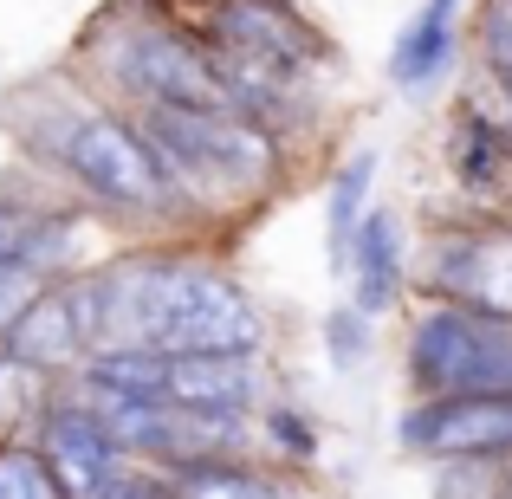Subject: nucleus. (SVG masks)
Segmentation results:
<instances>
[{"mask_svg": "<svg viewBox=\"0 0 512 499\" xmlns=\"http://www.w3.org/2000/svg\"><path fill=\"white\" fill-rule=\"evenodd\" d=\"M506 467L512 461H441L435 474V499H506Z\"/></svg>", "mask_w": 512, "mask_h": 499, "instance_id": "nucleus-21", "label": "nucleus"}, {"mask_svg": "<svg viewBox=\"0 0 512 499\" xmlns=\"http://www.w3.org/2000/svg\"><path fill=\"white\" fill-rule=\"evenodd\" d=\"M402 461H512V396H428L402 402L389 428Z\"/></svg>", "mask_w": 512, "mask_h": 499, "instance_id": "nucleus-8", "label": "nucleus"}, {"mask_svg": "<svg viewBox=\"0 0 512 499\" xmlns=\"http://www.w3.org/2000/svg\"><path fill=\"white\" fill-rule=\"evenodd\" d=\"M72 72L91 98L117 111H163V104H221L214 52L201 46L195 20L163 0H111L78 33Z\"/></svg>", "mask_w": 512, "mask_h": 499, "instance_id": "nucleus-4", "label": "nucleus"}, {"mask_svg": "<svg viewBox=\"0 0 512 499\" xmlns=\"http://www.w3.org/2000/svg\"><path fill=\"white\" fill-rule=\"evenodd\" d=\"M91 350L163 357H273L266 305L208 240H137L65 279Z\"/></svg>", "mask_w": 512, "mask_h": 499, "instance_id": "nucleus-1", "label": "nucleus"}, {"mask_svg": "<svg viewBox=\"0 0 512 499\" xmlns=\"http://www.w3.org/2000/svg\"><path fill=\"white\" fill-rule=\"evenodd\" d=\"M318 344H325V363L338 376H357L363 363L376 357V318H363L350 299H338L325 318H318Z\"/></svg>", "mask_w": 512, "mask_h": 499, "instance_id": "nucleus-19", "label": "nucleus"}, {"mask_svg": "<svg viewBox=\"0 0 512 499\" xmlns=\"http://www.w3.org/2000/svg\"><path fill=\"white\" fill-rule=\"evenodd\" d=\"M461 65H467V0H422L389 46V85L402 98H428Z\"/></svg>", "mask_w": 512, "mask_h": 499, "instance_id": "nucleus-12", "label": "nucleus"}, {"mask_svg": "<svg viewBox=\"0 0 512 499\" xmlns=\"http://www.w3.org/2000/svg\"><path fill=\"white\" fill-rule=\"evenodd\" d=\"M467 72L480 91L512 98V0H474L467 13Z\"/></svg>", "mask_w": 512, "mask_h": 499, "instance_id": "nucleus-17", "label": "nucleus"}, {"mask_svg": "<svg viewBox=\"0 0 512 499\" xmlns=\"http://www.w3.org/2000/svg\"><path fill=\"white\" fill-rule=\"evenodd\" d=\"M0 499H72L33 435H0Z\"/></svg>", "mask_w": 512, "mask_h": 499, "instance_id": "nucleus-18", "label": "nucleus"}, {"mask_svg": "<svg viewBox=\"0 0 512 499\" xmlns=\"http://www.w3.org/2000/svg\"><path fill=\"white\" fill-rule=\"evenodd\" d=\"M163 7H175L182 20H195V13H208V7H221V0H163Z\"/></svg>", "mask_w": 512, "mask_h": 499, "instance_id": "nucleus-24", "label": "nucleus"}, {"mask_svg": "<svg viewBox=\"0 0 512 499\" xmlns=\"http://www.w3.org/2000/svg\"><path fill=\"white\" fill-rule=\"evenodd\" d=\"M46 208H52V201H33V195L0 188V266H20V247H26V234H33V221Z\"/></svg>", "mask_w": 512, "mask_h": 499, "instance_id": "nucleus-22", "label": "nucleus"}, {"mask_svg": "<svg viewBox=\"0 0 512 499\" xmlns=\"http://www.w3.org/2000/svg\"><path fill=\"white\" fill-rule=\"evenodd\" d=\"M273 389V357H169V402L182 409L260 415Z\"/></svg>", "mask_w": 512, "mask_h": 499, "instance_id": "nucleus-13", "label": "nucleus"}, {"mask_svg": "<svg viewBox=\"0 0 512 499\" xmlns=\"http://www.w3.org/2000/svg\"><path fill=\"white\" fill-rule=\"evenodd\" d=\"M415 299H441L512 325V214H474L454 201L415 247Z\"/></svg>", "mask_w": 512, "mask_h": 499, "instance_id": "nucleus-6", "label": "nucleus"}, {"mask_svg": "<svg viewBox=\"0 0 512 499\" xmlns=\"http://www.w3.org/2000/svg\"><path fill=\"white\" fill-rule=\"evenodd\" d=\"M33 441L46 448V461L59 467V480L72 487V499H91L111 474H124V467H130L124 441L111 435V422L98 415V402L78 396L72 383L52 389V402H46V415H39Z\"/></svg>", "mask_w": 512, "mask_h": 499, "instance_id": "nucleus-9", "label": "nucleus"}, {"mask_svg": "<svg viewBox=\"0 0 512 499\" xmlns=\"http://www.w3.org/2000/svg\"><path fill=\"white\" fill-rule=\"evenodd\" d=\"M169 499H175V493H169Z\"/></svg>", "mask_w": 512, "mask_h": 499, "instance_id": "nucleus-25", "label": "nucleus"}, {"mask_svg": "<svg viewBox=\"0 0 512 499\" xmlns=\"http://www.w3.org/2000/svg\"><path fill=\"white\" fill-rule=\"evenodd\" d=\"M370 208H376V150H350L325 182V266H331V279L350 273V240H357Z\"/></svg>", "mask_w": 512, "mask_h": 499, "instance_id": "nucleus-14", "label": "nucleus"}, {"mask_svg": "<svg viewBox=\"0 0 512 499\" xmlns=\"http://www.w3.org/2000/svg\"><path fill=\"white\" fill-rule=\"evenodd\" d=\"M350 305L363 318H389L415 299V227L402 221V208L376 201L363 214L357 240H350Z\"/></svg>", "mask_w": 512, "mask_h": 499, "instance_id": "nucleus-10", "label": "nucleus"}, {"mask_svg": "<svg viewBox=\"0 0 512 499\" xmlns=\"http://www.w3.org/2000/svg\"><path fill=\"white\" fill-rule=\"evenodd\" d=\"M33 292H39V279L26 273V266H0V325H7V318L33 299Z\"/></svg>", "mask_w": 512, "mask_h": 499, "instance_id": "nucleus-23", "label": "nucleus"}, {"mask_svg": "<svg viewBox=\"0 0 512 499\" xmlns=\"http://www.w3.org/2000/svg\"><path fill=\"white\" fill-rule=\"evenodd\" d=\"M137 130L150 137L156 163L169 169L175 195L188 201V214L208 227L253 221L273 195H286V182L299 175V156L286 143H273L260 124H247L227 104H163V111H137Z\"/></svg>", "mask_w": 512, "mask_h": 499, "instance_id": "nucleus-3", "label": "nucleus"}, {"mask_svg": "<svg viewBox=\"0 0 512 499\" xmlns=\"http://www.w3.org/2000/svg\"><path fill=\"white\" fill-rule=\"evenodd\" d=\"M169 493L175 499H305V480L266 467L260 454H240V461H201L169 474Z\"/></svg>", "mask_w": 512, "mask_h": 499, "instance_id": "nucleus-15", "label": "nucleus"}, {"mask_svg": "<svg viewBox=\"0 0 512 499\" xmlns=\"http://www.w3.org/2000/svg\"><path fill=\"white\" fill-rule=\"evenodd\" d=\"M0 350H7L13 363H26V370H39L46 383H72L78 363L91 357V337H85V325H78L72 286H65V279L39 286L33 299L0 325Z\"/></svg>", "mask_w": 512, "mask_h": 499, "instance_id": "nucleus-11", "label": "nucleus"}, {"mask_svg": "<svg viewBox=\"0 0 512 499\" xmlns=\"http://www.w3.org/2000/svg\"><path fill=\"white\" fill-rule=\"evenodd\" d=\"M195 33L208 52H227V59L292 65V72H331L338 65V39L299 0H221V7L195 13Z\"/></svg>", "mask_w": 512, "mask_h": 499, "instance_id": "nucleus-7", "label": "nucleus"}, {"mask_svg": "<svg viewBox=\"0 0 512 499\" xmlns=\"http://www.w3.org/2000/svg\"><path fill=\"white\" fill-rule=\"evenodd\" d=\"M52 389L59 383H46L39 370H26V363H13L7 350H0V435H33L46 402H52Z\"/></svg>", "mask_w": 512, "mask_h": 499, "instance_id": "nucleus-20", "label": "nucleus"}, {"mask_svg": "<svg viewBox=\"0 0 512 499\" xmlns=\"http://www.w3.org/2000/svg\"><path fill=\"white\" fill-rule=\"evenodd\" d=\"M39 111L13 124L20 150L46 175H59L65 195L85 214H104L117 227H143L150 240H201V221L175 195L169 169L156 163L137 117L91 98L78 78L39 91Z\"/></svg>", "mask_w": 512, "mask_h": 499, "instance_id": "nucleus-2", "label": "nucleus"}, {"mask_svg": "<svg viewBox=\"0 0 512 499\" xmlns=\"http://www.w3.org/2000/svg\"><path fill=\"white\" fill-rule=\"evenodd\" d=\"M253 454H260L266 467H279V474L305 480L318 461H325V428H318V415L305 409V402L273 396L260 415H253Z\"/></svg>", "mask_w": 512, "mask_h": 499, "instance_id": "nucleus-16", "label": "nucleus"}, {"mask_svg": "<svg viewBox=\"0 0 512 499\" xmlns=\"http://www.w3.org/2000/svg\"><path fill=\"white\" fill-rule=\"evenodd\" d=\"M402 396H512V325L441 299L402 305Z\"/></svg>", "mask_w": 512, "mask_h": 499, "instance_id": "nucleus-5", "label": "nucleus"}]
</instances>
